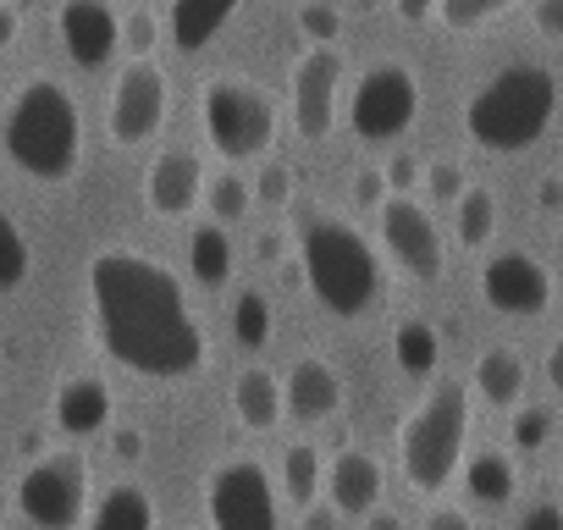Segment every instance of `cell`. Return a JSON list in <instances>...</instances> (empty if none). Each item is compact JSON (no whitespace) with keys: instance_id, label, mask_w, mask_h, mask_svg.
<instances>
[{"instance_id":"obj_14","label":"cell","mask_w":563,"mask_h":530,"mask_svg":"<svg viewBox=\"0 0 563 530\" xmlns=\"http://www.w3.org/2000/svg\"><path fill=\"white\" fill-rule=\"evenodd\" d=\"M56 29H62V45L78 67H106L122 45V18L106 0H67L56 12Z\"/></svg>"},{"instance_id":"obj_27","label":"cell","mask_w":563,"mask_h":530,"mask_svg":"<svg viewBox=\"0 0 563 530\" xmlns=\"http://www.w3.org/2000/svg\"><path fill=\"white\" fill-rule=\"evenodd\" d=\"M29 272H34V249H29L23 227H18L7 210H0V294L23 288V283H29Z\"/></svg>"},{"instance_id":"obj_17","label":"cell","mask_w":563,"mask_h":530,"mask_svg":"<svg viewBox=\"0 0 563 530\" xmlns=\"http://www.w3.org/2000/svg\"><path fill=\"white\" fill-rule=\"evenodd\" d=\"M282 404H288V415H299V420H327L343 404V376L321 354H305V360H294L288 382H282Z\"/></svg>"},{"instance_id":"obj_33","label":"cell","mask_w":563,"mask_h":530,"mask_svg":"<svg viewBox=\"0 0 563 530\" xmlns=\"http://www.w3.org/2000/svg\"><path fill=\"white\" fill-rule=\"evenodd\" d=\"M508 437H514V448H519V453H536V448L552 437V409H541V404H519V415H514Z\"/></svg>"},{"instance_id":"obj_39","label":"cell","mask_w":563,"mask_h":530,"mask_svg":"<svg viewBox=\"0 0 563 530\" xmlns=\"http://www.w3.org/2000/svg\"><path fill=\"white\" fill-rule=\"evenodd\" d=\"M519 530H563V508H558V503H536V508L519 519Z\"/></svg>"},{"instance_id":"obj_20","label":"cell","mask_w":563,"mask_h":530,"mask_svg":"<svg viewBox=\"0 0 563 530\" xmlns=\"http://www.w3.org/2000/svg\"><path fill=\"white\" fill-rule=\"evenodd\" d=\"M227 23H232V0H177V7L166 12V29H172L177 51L210 45V34H221Z\"/></svg>"},{"instance_id":"obj_19","label":"cell","mask_w":563,"mask_h":530,"mask_svg":"<svg viewBox=\"0 0 563 530\" xmlns=\"http://www.w3.org/2000/svg\"><path fill=\"white\" fill-rule=\"evenodd\" d=\"M232 409L249 431H271L282 415H288V404H282V382L265 371V365H243L238 382H232Z\"/></svg>"},{"instance_id":"obj_44","label":"cell","mask_w":563,"mask_h":530,"mask_svg":"<svg viewBox=\"0 0 563 530\" xmlns=\"http://www.w3.org/2000/svg\"><path fill=\"white\" fill-rule=\"evenodd\" d=\"M144 453V437L139 431H117V459H139Z\"/></svg>"},{"instance_id":"obj_9","label":"cell","mask_w":563,"mask_h":530,"mask_svg":"<svg viewBox=\"0 0 563 530\" xmlns=\"http://www.w3.org/2000/svg\"><path fill=\"white\" fill-rule=\"evenodd\" d=\"M210 530H276V486L254 459H221L205 481Z\"/></svg>"},{"instance_id":"obj_5","label":"cell","mask_w":563,"mask_h":530,"mask_svg":"<svg viewBox=\"0 0 563 530\" xmlns=\"http://www.w3.org/2000/svg\"><path fill=\"white\" fill-rule=\"evenodd\" d=\"M464 431H470V398L459 382H437L431 398L415 404V415L398 426V464L415 492H442L448 475L464 459Z\"/></svg>"},{"instance_id":"obj_34","label":"cell","mask_w":563,"mask_h":530,"mask_svg":"<svg viewBox=\"0 0 563 530\" xmlns=\"http://www.w3.org/2000/svg\"><path fill=\"white\" fill-rule=\"evenodd\" d=\"M155 40H161V23H155V12H128L122 18V45L133 51V62H150V51H155Z\"/></svg>"},{"instance_id":"obj_3","label":"cell","mask_w":563,"mask_h":530,"mask_svg":"<svg viewBox=\"0 0 563 530\" xmlns=\"http://www.w3.org/2000/svg\"><path fill=\"white\" fill-rule=\"evenodd\" d=\"M552 111H558V84H552V73L536 67V62H508V67H497V73L470 95L464 128H470V139H475L481 150H492V155H519V150H530V144L547 133Z\"/></svg>"},{"instance_id":"obj_29","label":"cell","mask_w":563,"mask_h":530,"mask_svg":"<svg viewBox=\"0 0 563 530\" xmlns=\"http://www.w3.org/2000/svg\"><path fill=\"white\" fill-rule=\"evenodd\" d=\"M205 205H210V216H216V227H221V221H238V216L254 210V188H249L238 172H216V177L205 183Z\"/></svg>"},{"instance_id":"obj_37","label":"cell","mask_w":563,"mask_h":530,"mask_svg":"<svg viewBox=\"0 0 563 530\" xmlns=\"http://www.w3.org/2000/svg\"><path fill=\"white\" fill-rule=\"evenodd\" d=\"M530 18H536V34H547V40L563 45V0H536Z\"/></svg>"},{"instance_id":"obj_6","label":"cell","mask_w":563,"mask_h":530,"mask_svg":"<svg viewBox=\"0 0 563 530\" xmlns=\"http://www.w3.org/2000/svg\"><path fill=\"white\" fill-rule=\"evenodd\" d=\"M199 117H205L210 144H216L227 161L265 155L271 139H276V111H271V100H265L254 84H243V78H210L205 95H199Z\"/></svg>"},{"instance_id":"obj_28","label":"cell","mask_w":563,"mask_h":530,"mask_svg":"<svg viewBox=\"0 0 563 530\" xmlns=\"http://www.w3.org/2000/svg\"><path fill=\"white\" fill-rule=\"evenodd\" d=\"M232 338L249 354H260L271 343V305H265V294H254V288L238 294V305H232Z\"/></svg>"},{"instance_id":"obj_31","label":"cell","mask_w":563,"mask_h":530,"mask_svg":"<svg viewBox=\"0 0 563 530\" xmlns=\"http://www.w3.org/2000/svg\"><path fill=\"white\" fill-rule=\"evenodd\" d=\"M508 7H514V0H437V18H442L448 29L470 34V29H486L492 18H503Z\"/></svg>"},{"instance_id":"obj_12","label":"cell","mask_w":563,"mask_h":530,"mask_svg":"<svg viewBox=\"0 0 563 530\" xmlns=\"http://www.w3.org/2000/svg\"><path fill=\"white\" fill-rule=\"evenodd\" d=\"M481 294H486L492 310L530 321V316H541V310L552 305V277H547V265H541L536 254L503 249V254H492V260L481 265Z\"/></svg>"},{"instance_id":"obj_43","label":"cell","mask_w":563,"mask_h":530,"mask_svg":"<svg viewBox=\"0 0 563 530\" xmlns=\"http://www.w3.org/2000/svg\"><path fill=\"white\" fill-rule=\"evenodd\" d=\"M547 382H552V393H563V338L547 349Z\"/></svg>"},{"instance_id":"obj_8","label":"cell","mask_w":563,"mask_h":530,"mask_svg":"<svg viewBox=\"0 0 563 530\" xmlns=\"http://www.w3.org/2000/svg\"><path fill=\"white\" fill-rule=\"evenodd\" d=\"M420 117V84L404 62H376L360 84H354V100H349V122L365 144H387L398 139L409 122Z\"/></svg>"},{"instance_id":"obj_11","label":"cell","mask_w":563,"mask_h":530,"mask_svg":"<svg viewBox=\"0 0 563 530\" xmlns=\"http://www.w3.org/2000/svg\"><path fill=\"white\" fill-rule=\"evenodd\" d=\"M172 111V84L155 62H128L111 84V111H106V128L122 150L144 144Z\"/></svg>"},{"instance_id":"obj_7","label":"cell","mask_w":563,"mask_h":530,"mask_svg":"<svg viewBox=\"0 0 563 530\" xmlns=\"http://www.w3.org/2000/svg\"><path fill=\"white\" fill-rule=\"evenodd\" d=\"M84 503H89V464L78 448L45 453L18 475V508L40 530H73L84 519Z\"/></svg>"},{"instance_id":"obj_15","label":"cell","mask_w":563,"mask_h":530,"mask_svg":"<svg viewBox=\"0 0 563 530\" xmlns=\"http://www.w3.org/2000/svg\"><path fill=\"white\" fill-rule=\"evenodd\" d=\"M144 199L155 216H188L205 199V166L188 150H161L144 172Z\"/></svg>"},{"instance_id":"obj_26","label":"cell","mask_w":563,"mask_h":530,"mask_svg":"<svg viewBox=\"0 0 563 530\" xmlns=\"http://www.w3.org/2000/svg\"><path fill=\"white\" fill-rule=\"evenodd\" d=\"M282 486H288V497H294L299 508H305V503H316V492L327 486L316 442H294V448H288V459H282Z\"/></svg>"},{"instance_id":"obj_38","label":"cell","mask_w":563,"mask_h":530,"mask_svg":"<svg viewBox=\"0 0 563 530\" xmlns=\"http://www.w3.org/2000/svg\"><path fill=\"white\" fill-rule=\"evenodd\" d=\"M354 194H360V205H371V210H382V205H387V172H376V166H365V172H360V183H354Z\"/></svg>"},{"instance_id":"obj_21","label":"cell","mask_w":563,"mask_h":530,"mask_svg":"<svg viewBox=\"0 0 563 530\" xmlns=\"http://www.w3.org/2000/svg\"><path fill=\"white\" fill-rule=\"evenodd\" d=\"M475 393H481L486 404H497V409L519 404V398H525V360H519L514 349H486V354L475 360Z\"/></svg>"},{"instance_id":"obj_24","label":"cell","mask_w":563,"mask_h":530,"mask_svg":"<svg viewBox=\"0 0 563 530\" xmlns=\"http://www.w3.org/2000/svg\"><path fill=\"white\" fill-rule=\"evenodd\" d=\"M464 486H470V497H475V503L503 508V503L514 497V459H508V453H497V448H481V453L464 464Z\"/></svg>"},{"instance_id":"obj_41","label":"cell","mask_w":563,"mask_h":530,"mask_svg":"<svg viewBox=\"0 0 563 530\" xmlns=\"http://www.w3.org/2000/svg\"><path fill=\"white\" fill-rule=\"evenodd\" d=\"M18 29H23V12L12 7V0H0V51L18 40Z\"/></svg>"},{"instance_id":"obj_18","label":"cell","mask_w":563,"mask_h":530,"mask_svg":"<svg viewBox=\"0 0 563 530\" xmlns=\"http://www.w3.org/2000/svg\"><path fill=\"white\" fill-rule=\"evenodd\" d=\"M56 426L67 437H95L111 426V387L100 376H67L56 387Z\"/></svg>"},{"instance_id":"obj_10","label":"cell","mask_w":563,"mask_h":530,"mask_svg":"<svg viewBox=\"0 0 563 530\" xmlns=\"http://www.w3.org/2000/svg\"><path fill=\"white\" fill-rule=\"evenodd\" d=\"M376 221H382L387 254L404 265L415 283H442V272H448V243H442V232H437V221H431V210H426L420 199L387 194V205L376 210Z\"/></svg>"},{"instance_id":"obj_36","label":"cell","mask_w":563,"mask_h":530,"mask_svg":"<svg viewBox=\"0 0 563 530\" xmlns=\"http://www.w3.org/2000/svg\"><path fill=\"white\" fill-rule=\"evenodd\" d=\"M288 194H294V183H288V166H265L260 177H254V199H265V205H288Z\"/></svg>"},{"instance_id":"obj_30","label":"cell","mask_w":563,"mask_h":530,"mask_svg":"<svg viewBox=\"0 0 563 530\" xmlns=\"http://www.w3.org/2000/svg\"><path fill=\"white\" fill-rule=\"evenodd\" d=\"M453 216H459V238L475 249V243H486L492 227H497V199H492L486 188H464V199L453 205Z\"/></svg>"},{"instance_id":"obj_32","label":"cell","mask_w":563,"mask_h":530,"mask_svg":"<svg viewBox=\"0 0 563 530\" xmlns=\"http://www.w3.org/2000/svg\"><path fill=\"white\" fill-rule=\"evenodd\" d=\"M299 29L316 45H332V40H343V7H332V0H305V7H299Z\"/></svg>"},{"instance_id":"obj_35","label":"cell","mask_w":563,"mask_h":530,"mask_svg":"<svg viewBox=\"0 0 563 530\" xmlns=\"http://www.w3.org/2000/svg\"><path fill=\"white\" fill-rule=\"evenodd\" d=\"M426 183H431V199H464V172L453 166V161H437V166H426Z\"/></svg>"},{"instance_id":"obj_42","label":"cell","mask_w":563,"mask_h":530,"mask_svg":"<svg viewBox=\"0 0 563 530\" xmlns=\"http://www.w3.org/2000/svg\"><path fill=\"white\" fill-rule=\"evenodd\" d=\"M415 172H420V166H415V161H409V155H398V161H393V166H387V177H393V183H398V188H415V183H420V177H415Z\"/></svg>"},{"instance_id":"obj_47","label":"cell","mask_w":563,"mask_h":530,"mask_svg":"<svg viewBox=\"0 0 563 530\" xmlns=\"http://www.w3.org/2000/svg\"><path fill=\"white\" fill-rule=\"evenodd\" d=\"M365 530H398V519H393V514H371V525H365Z\"/></svg>"},{"instance_id":"obj_22","label":"cell","mask_w":563,"mask_h":530,"mask_svg":"<svg viewBox=\"0 0 563 530\" xmlns=\"http://www.w3.org/2000/svg\"><path fill=\"white\" fill-rule=\"evenodd\" d=\"M89 530H155V503L144 486H111L95 514H89Z\"/></svg>"},{"instance_id":"obj_23","label":"cell","mask_w":563,"mask_h":530,"mask_svg":"<svg viewBox=\"0 0 563 530\" xmlns=\"http://www.w3.org/2000/svg\"><path fill=\"white\" fill-rule=\"evenodd\" d=\"M188 272L205 288H221L232 277V238H227V227L205 221V227L188 232Z\"/></svg>"},{"instance_id":"obj_25","label":"cell","mask_w":563,"mask_h":530,"mask_svg":"<svg viewBox=\"0 0 563 530\" xmlns=\"http://www.w3.org/2000/svg\"><path fill=\"white\" fill-rule=\"evenodd\" d=\"M393 354H398V371H404V376H431L437 360H442V338H437L431 321H398Z\"/></svg>"},{"instance_id":"obj_16","label":"cell","mask_w":563,"mask_h":530,"mask_svg":"<svg viewBox=\"0 0 563 530\" xmlns=\"http://www.w3.org/2000/svg\"><path fill=\"white\" fill-rule=\"evenodd\" d=\"M327 497L349 519L354 514H376V503H382V464L365 448H343L332 459V470H327Z\"/></svg>"},{"instance_id":"obj_46","label":"cell","mask_w":563,"mask_h":530,"mask_svg":"<svg viewBox=\"0 0 563 530\" xmlns=\"http://www.w3.org/2000/svg\"><path fill=\"white\" fill-rule=\"evenodd\" d=\"M398 12H404V18H415V23H420V18H431V7H426V0H404Z\"/></svg>"},{"instance_id":"obj_48","label":"cell","mask_w":563,"mask_h":530,"mask_svg":"<svg viewBox=\"0 0 563 530\" xmlns=\"http://www.w3.org/2000/svg\"><path fill=\"white\" fill-rule=\"evenodd\" d=\"M305 530H332V514H316V519H310Z\"/></svg>"},{"instance_id":"obj_13","label":"cell","mask_w":563,"mask_h":530,"mask_svg":"<svg viewBox=\"0 0 563 530\" xmlns=\"http://www.w3.org/2000/svg\"><path fill=\"white\" fill-rule=\"evenodd\" d=\"M338 89H343V51L316 45L294 62V122L305 139H321L338 117Z\"/></svg>"},{"instance_id":"obj_45","label":"cell","mask_w":563,"mask_h":530,"mask_svg":"<svg viewBox=\"0 0 563 530\" xmlns=\"http://www.w3.org/2000/svg\"><path fill=\"white\" fill-rule=\"evenodd\" d=\"M563 205V177H547L541 183V210H558Z\"/></svg>"},{"instance_id":"obj_2","label":"cell","mask_w":563,"mask_h":530,"mask_svg":"<svg viewBox=\"0 0 563 530\" xmlns=\"http://www.w3.org/2000/svg\"><path fill=\"white\" fill-rule=\"evenodd\" d=\"M78 150H84L78 100L56 78H29L0 111V155L40 183H62L78 166Z\"/></svg>"},{"instance_id":"obj_40","label":"cell","mask_w":563,"mask_h":530,"mask_svg":"<svg viewBox=\"0 0 563 530\" xmlns=\"http://www.w3.org/2000/svg\"><path fill=\"white\" fill-rule=\"evenodd\" d=\"M420 530H475V525H470V514H464V508H448V503H442V508H431V514H426V525H420Z\"/></svg>"},{"instance_id":"obj_4","label":"cell","mask_w":563,"mask_h":530,"mask_svg":"<svg viewBox=\"0 0 563 530\" xmlns=\"http://www.w3.org/2000/svg\"><path fill=\"white\" fill-rule=\"evenodd\" d=\"M299 260H305V283L321 299L327 316L354 321L376 305L382 294V265L376 249L360 238V227L338 221V216H310L305 238H299Z\"/></svg>"},{"instance_id":"obj_1","label":"cell","mask_w":563,"mask_h":530,"mask_svg":"<svg viewBox=\"0 0 563 530\" xmlns=\"http://www.w3.org/2000/svg\"><path fill=\"white\" fill-rule=\"evenodd\" d=\"M89 310L106 354L133 376L172 382L199 371L205 338L188 316L183 283L139 249H100L89 260Z\"/></svg>"}]
</instances>
